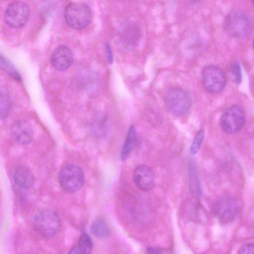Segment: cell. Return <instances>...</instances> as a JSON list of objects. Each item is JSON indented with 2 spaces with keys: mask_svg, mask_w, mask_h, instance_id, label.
Listing matches in <instances>:
<instances>
[{
  "mask_svg": "<svg viewBox=\"0 0 254 254\" xmlns=\"http://www.w3.org/2000/svg\"><path fill=\"white\" fill-rule=\"evenodd\" d=\"M61 221L59 215L54 210L45 209L38 212L33 219L36 232L42 237L51 238L59 232Z\"/></svg>",
  "mask_w": 254,
  "mask_h": 254,
  "instance_id": "obj_1",
  "label": "cell"
},
{
  "mask_svg": "<svg viewBox=\"0 0 254 254\" xmlns=\"http://www.w3.org/2000/svg\"><path fill=\"white\" fill-rule=\"evenodd\" d=\"M64 18L67 24L75 29L87 27L91 21L90 7L84 3L71 2L65 8Z\"/></svg>",
  "mask_w": 254,
  "mask_h": 254,
  "instance_id": "obj_2",
  "label": "cell"
},
{
  "mask_svg": "<svg viewBox=\"0 0 254 254\" xmlns=\"http://www.w3.org/2000/svg\"><path fill=\"white\" fill-rule=\"evenodd\" d=\"M202 85L209 93L217 94L222 92L227 83L225 72L219 67L215 65H208L201 71Z\"/></svg>",
  "mask_w": 254,
  "mask_h": 254,
  "instance_id": "obj_3",
  "label": "cell"
},
{
  "mask_svg": "<svg viewBox=\"0 0 254 254\" xmlns=\"http://www.w3.org/2000/svg\"><path fill=\"white\" fill-rule=\"evenodd\" d=\"M240 210L238 201L232 196L218 198L213 205V212L216 219L221 223L227 224L234 221Z\"/></svg>",
  "mask_w": 254,
  "mask_h": 254,
  "instance_id": "obj_4",
  "label": "cell"
},
{
  "mask_svg": "<svg viewBox=\"0 0 254 254\" xmlns=\"http://www.w3.org/2000/svg\"><path fill=\"white\" fill-rule=\"evenodd\" d=\"M167 110L173 115L180 117L187 113L190 107L188 94L182 89L173 87L168 90L165 97Z\"/></svg>",
  "mask_w": 254,
  "mask_h": 254,
  "instance_id": "obj_5",
  "label": "cell"
},
{
  "mask_svg": "<svg viewBox=\"0 0 254 254\" xmlns=\"http://www.w3.org/2000/svg\"><path fill=\"white\" fill-rule=\"evenodd\" d=\"M224 23L228 32L235 38H244L250 31L249 17L246 13L241 10L230 12L226 16Z\"/></svg>",
  "mask_w": 254,
  "mask_h": 254,
  "instance_id": "obj_6",
  "label": "cell"
},
{
  "mask_svg": "<svg viewBox=\"0 0 254 254\" xmlns=\"http://www.w3.org/2000/svg\"><path fill=\"white\" fill-rule=\"evenodd\" d=\"M59 179L61 186L66 191L75 192L82 187L84 177L82 171L77 166L69 164L60 171Z\"/></svg>",
  "mask_w": 254,
  "mask_h": 254,
  "instance_id": "obj_7",
  "label": "cell"
},
{
  "mask_svg": "<svg viewBox=\"0 0 254 254\" xmlns=\"http://www.w3.org/2000/svg\"><path fill=\"white\" fill-rule=\"evenodd\" d=\"M245 116L243 109L233 105L222 113L220 123L222 129L226 133L233 134L239 131L245 124Z\"/></svg>",
  "mask_w": 254,
  "mask_h": 254,
  "instance_id": "obj_8",
  "label": "cell"
},
{
  "mask_svg": "<svg viewBox=\"0 0 254 254\" xmlns=\"http://www.w3.org/2000/svg\"><path fill=\"white\" fill-rule=\"evenodd\" d=\"M29 13V8L25 3L14 1L8 5L5 11V20L10 27L19 28L26 23Z\"/></svg>",
  "mask_w": 254,
  "mask_h": 254,
  "instance_id": "obj_9",
  "label": "cell"
},
{
  "mask_svg": "<svg viewBox=\"0 0 254 254\" xmlns=\"http://www.w3.org/2000/svg\"><path fill=\"white\" fill-rule=\"evenodd\" d=\"M135 185L140 190L148 191L151 190L155 184V176L152 169L145 164L137 166L132 174Z\"/></svg>",
  "mask_w": 254,
  "mask_h": 254,
  "instance_id": "obj_10",
  "label": "cell"
},
{
  "mask_svg": "<svg viewBox=\"0 0 254 254\" xmlns=\"http://www.w3.org/2000/svg\"><path fill=\"white\" fill-rule=\"evenodd\" d=\"M34 132L30 124L24 120L15 122L10 128V135L16 143L25 145L30 143L33 137Z\"/></svg>",
  "mask_w": 254,
  "mask_h": 254,
  "instance_id": "obj_11",
  "label": "cell"
},
{
  "mask_svg": "<svg viewBox=\"0 0 254 254\" xmlns=\"http://www.w3.org/2000/svg\"><path fill=\"white\" fill-rule=\"evenodd\" d=\"M73 61L72 52L65 46H61L56 48L51 57V64L59 71L67 70L71 65Z\"/></svg>",
  "mask_w": 254,
  "mask_h": 254,
  "instance_id": "obj_12",
  "label": "cell"
},
{
  "mask_svg": "<svg viewBox=\"0 0 254 254\" xmlns=\"http://www.w3.org/2000/svg\"><path fill=\"white\" fill-rule=\"evenodd\" d=\"M13 180L19 188L28 189L33 185L34 177L31 170L28 167L20 166L15 170L13 174Z\"/></svg>",
  "mask_w": 254,
  "mask_h": 254,
  "instance_id": "obj_13",
  "label": "cell"
},
{
  "mask_svg": "<svg viewBox=\"0 0 254 254\" xmlns=\"http://www.w3.org/2000/svg\"><path fill=\"white\" fill-rule=\"evenodd\" d=\"M137 133L135 127L131 125L128 129L121 152V159L125 161L129 156L137 143Z\"/></svg>",
  "mask_w": 254,
  "mask_h": 254,
  "instance_id": "obj_14",
  "label": "cell"
},
{
  "mask_svg": "<svg viewBox=\"0 0 254 254\" xmlns=\"http://www.w3.org/2000/svg\"><path fill=\"white\" fill-rule=\"evenodd\" d=\"M188 177L190 192L196 197H199L202 193L201 187L196 166L192 161L189 164Z\"/></svg>",
  "mask_w": 254,
  "mask_h": 254,
  "instance_id": "obj_15",
  "label": "cell"
},
{
  "mask_svg": "<svg viewBox=\"0 0 254 254\" xmlns=\"http://www.w3.org/2000/svg\"><path fill=\"white\" fill-rule=\"evenodd\" d=\"M92 241L91 237L86 232L80 236L77 245L73 247L69 253L89 254L92 248Z\"/></svg>",
  "mask_w": 254,
  "mask_h": 254,
  "instance_id": "obj_16",
  "label": "cell"
},
{
  "mask_svg": "<svg viewBox=\"0 0 254 254\" xmlns=\"http://www.w3.org/2000/svg\"><path fill=\"white\" fill-rule=\"evenodd\" d=\"M91 232L93 235L100 239L107 238L111 233L107 222L101 218H97L93 222Z\"/></svg>",
  "mask_w": 254,
  "mask_h": 254,
  "instance_id": "obj_17",
  "label": "cell"
},
{
  "mask_svg": "<svg viewBox=\"0 0 254 254\" xmlns=\"http://www.w3.org/2000/svg\"><path fill=\"white\" fill-rule=\"evenodd\" d=\"M0 67L3 71L15 80L18 81L20 80V76L14 67L2 56L0 58Z\"/></svg>",
  "mask_w": 254,
  "mask_h": 254,
  "instance_id": "obj_18",
  "label": "cell"
},
{
  "mask_svg": "<svg viewBox=\"0 0 254 254\" xmlns=\"http://www.w3.org/2000/svg\"><path fill=\"white\" fill-rule=\"evenodd\" d=\"M204 137V131L200 129L194 136L190 147V153L194 155L199 151Z\"/></svg>",
  "mask_w": 254,
  "mask_h": 254,
  "instance_id": "obj_19",
  "label": "cell"
},
{
  "mask_svg": "<svg viewBox=\"0 0 254 254\" xmlns=\"http://www.w3.org/2000/svg\"><path fill=\"white\" fill-rule=\"evenodd\" d=\"M230 70L234 81L238 84L240 83L242 81V71L240 64L238 63L233 64Z\"/></svg>",
  "mask_w": 254,
  "mask_h": 254,
  "instance_id": "obj_20",
  "label": "cell"
},
{
  "mask_svg": "<svg viewBox=\"0 0 254 254\" xmlns=\"http://www.w3.org/2000/svg\"><path fill=\"white\" fill-rule=\"evenodd\" d=\"M9 100L6 95L0 93V115L1 118L5 117L9 108Z\"/></svg>",
  "mask_w": 254,
  "mask_h": 254,
  "instance_id": "obj_21",
  "label": "cell"
},
{
  "mask_svg": "<svg viewBox=\"0 0 254 254\" xmlns=\"http://www.w3.org/2000/svg\"><path fill=\"white\" fill-rule=\"evenodd\" d=\"M238 253L242 254H254V244L247 243L242 245L238 251Z\"/></svg>",
  "mask_w": 254,
  "mask_h": 254,
  "instance_id": "obj_22",
  "label": "cell"
},
{
  "mask_svg": "<svg viewBox=\"0 0 254 254\" xmlns=\"http://www.w3.org/2000/svg\"><path fill=\"white\" fill-rule=\"evenodd\" d=\"M105 51L107 61L109 63L112 64L113 62V55L110 44H106Z\"/></svg>",
  "mask_w": 254,
  "mask_h": 254,
  "instance_id": "obj_23",
  "label": "cell"
},
{
  "mask_svg": "<svg viewBox=\"0 0 254 254\" xmlns=\"http://www.w3.org/2000/svg\"><path fill=\"white\" fill-rule=\"evenodd\" d=\"M163 250L160 249L148 247L147 249V252L149 254H160L164 253Z\"/></svg>",
  "mask_w": 254,
  "mask_h": 254,
  "instance_id": "obj_24",
  "label": "cell"
},
{
  "mask_svg": "<svg viewBox=\"0 0 254 254\" xmlns=\"http://www.w3.org/2000/svg\"><path fill=\"white\" fill-rule=\"evenodd\" d=\"M254 5V0H251Z\"/></svg>",
  "mask_w": 254,
  "mask_h": 254,
  "instance_id": "obj_25",
  "label": "cell"
},
{
  "mask_svg": "<svg viewBox=\"0 0 254 254\" xmlns=\"http://www.w3.org/2000/svg\"><path fill=\"white\" fill-rule=\"evenodd\" d=\"M253 47H254V41H253Z\"/></svg>",
  "mask_w": 254,
  "mask_h": 254,
  "instance_id": "obj_26",
  "label": "cell"
}]
</instances>
